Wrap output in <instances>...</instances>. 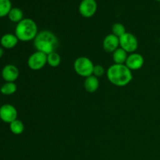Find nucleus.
Instances as JSON below:
<instances>
[{
  "instance_id": "5701e85b",
  "label": "nucleus",
  "mask_w": 160,
  "mask_h": 160,
  "mask_svg": "<svg viewBox=\"0 0 160 160\" xmlns=\"http://www.w3.org/2000/svg\"><path fill=\"white\" fill-rule=\"evenodd\" d=\"M156 1H157V2H160V0H156Z\"/></svg>"
},
{
  "instance_id": "dca6fc26",
  "label": "nucleus",
  "mask_w": 160,
  "mask_h": 160,
  "mask_svg": "<svg viewBox=\"0 0 160 160\" xmlns=\"http://www.w3.org/2000/svg\"><path fill=\"white\" fill-rule=\"evenodd\" d=\"M24 128L23 123L18 119L9 123V130L15 135H20V134H23L24 131Z\"/></svg>"
},
{
  "instance_id": "1a4fd4ad",
  "label": "nucleus",
  "mask_w": 160,
  "mask_h": 160,
  "mask_svg": "<svg viewBox=\"0 0 160 160\" xmlns=\"http://www.w3.org/2000/svg\"><path fill=\"white\" fill-rule=\"evenodd\" d=\"M145 63V59L140 53L134 52L128 55L125 65L131 70H138L142 68Z\"/></svg>"
},
{
  "instance_id": "ddd939ff",
  "label": "nucleus",
  "mask_w": 160,
  "mask_h": 160,
  "mask_svg": "<svg viewBox=\"0 0 160 160\" xmlns=\"http://www.w3.org/2000/svg\"><path fill=\"white\" fill-rule=\"evenodd\" d=\"M84 88L89 93H94L99 88V81L97 77L92 75L85 78L84 82Z\"/></svg>"
},
{
  "instance_id": "a211bd4d",
  "label": "nucleus",
  "mask_w": 160,
  "mask_h": 160,
  "mask_svg": "<svg viewBox=\"0 0 160 160\" xmlns=\"http://www.w3.org/2000/svg\"><path fill=\"white\" fill-rule=\"evenodd\" d=\"M61 56L57 52H53L47 55V64L51 67H57L61 63Z\"/></svg>"
},
{
  "instance_id": "412c9836",
  "label": "nucleus",
  "mask_w": 160,
  "mask_h": 160,
  "mask_svg": "<svg viewBox=\"0 0 160 160\" xmlns=\"http://www.w3.org/2000/svg\"><path fill=\"white\" fill-rule=\"evenodd\" d=\"M106 73V70H105L104 67L102 65H95L93 70V75L97 77V78H101Z\"/></svg>"
},
{
  "instance_id": "4468645a",
  "label": "nucleus",
  "mask_w": 160,
  "mask_h": 160,
  "mask_svg": "<svg viewBox=\"0 0 160 160\" xmlns=\"http://www.w3.org/2000/svg\"><path fill=\"white\" fill-rule=\"evenodd\" d=\"M112 57L115 64H125L128 59V53L120 47L112 52Z\"/></svg>"
},
{
  "instance_id": "6e6552de",
  "label": "nucleus",
  "mask_w": 160,
  "mask_h": 160,
  "mask_svg": "<svg viewBox=\"0 0 160 160\" xmlns=\"http://www.w3.org/2000/svg\"><path fill=\"white\" fill-rule=\"evenodd\" d=\"M98 9V4L95 0H82L78 7L80 14L83 17L90 18L96 12Z\"/></svg>"
},
{
  "instance_id": "f8f14e48",
  "label": "nucleus",
  "mask_w": 160,
  "mask_h": 160,
  "mask_svg": "<svg viewBox=\"0 0 160 160\" xmlns=\"http://www.w3.org/2000/svg\"><path fill=\"white\" fill-rule=\"evenodd\" d=\"M19 39L16 36L15 34H11V33H8V34H5L4 35L2 36L0 38V44H1L2 47L6 49H11L16 47L18 44Z\"/></svg>"
},
{
  "instance_id": "f3484780",
  "label": "nucleus",
  "mask_w": 160,
  "mask_h": 160,
  "mask_svg": "<svg viewBox=\"0 0 160 160\" xmlns=\"http://www.w3.org/2000/svg\"><path fill=\"white\" fill-rule=\"evenodd\" d=\"M17 86L15 82H5L0 88V92L4 95H12L16 93Z\"/></svg>"
},
{
  "instance_id": "4be33fe9",
  "label": "nucleus",
  "mask_w": 160,
  "mask_h": 160,
  "mask_svg": "<svg viewBox=\"0 0 160 160\" xmlns=\"http://www.w3.org/2000/svg\"><path fill=\"white\" fill-rule=\"evenodd\" d=\"M3 54H4V51H3V48L0 47V59L2 57Z\"/></svg>"
},
{
  "instance_id": "aec40b11",
  "label": "nucleus",
  "mask_w": 160,
  "mask_h": 160,
  "mask_svg": "<svg viewBox=\"0 0 160 160\" xmlns=\"http://www.w3.org/2000/svg\"><path fill=\"white\" fill-rule=\"evenodd\" d=\"M126 28L121 23H116L112 26V34L120 38L126 33Z\"/></svg>"
},
{
  "instance_id": "39448f33",
  "label": "nucleus",
  "mask_w": 160,
  "mask_h": 160,
  "mask_svg": "<svg viewBox=\"0 0 160 160\" xmlns=\"http://www.w3.org/2000/svg\"><path fill=\"white\" fill-rule=\"evenodd\" d=\"M120 39V47L128 53L136 52L138 48V40L134 34L126 32L123 35L119 38Z\"/></svg>"
},
{
  "instance_id": "f257e3e1",
  "label": "nucleus",
  "mask_w": 160,
  "mask_h": 160,
  "mask_svg": "<svg viewBox=\"0 0 160 160\" xmlns=\"http://www.w3.org/2000/svg\"><path fill=\"white\" fill-rule=\"evenodd\" d=\"M106 76L109 82L117 87H124L133 80L132 71L125 64H112L108 68Z\"/></svg>"
},
{
  "instance_id": "0eeeda50",
  "label": "nucleus",
  "mask_w": 160,
  "mask_h": 160,
  "mask_svg": "<svg viewBox=\"0 0 160 160\" xmlns=\"http://www.w3.org/2000/svg\"><path fill=\"white\" fill-rule=\"evenodd\" d=\"M18 117V112L14 106L11 104H4L0 107V120L4 123H10Z\"/></svg>"
},
{
  "instance_id": "2eb2a0df",
  "label": "nucleus",
  "mask_w": 160,
  "mask_h": 160,
  "mask_svg": "<svg viewBox=\"0 0 160 160\" xmlns=\"http://www.w3.org/2000/svg\"><path fill=\"white\" fill-rule=\"evenodd\" d=\"M8 18L12 23H18L23 20V12L21 9L18 7H12L8 14Z\"/></svg>"
},
{
  "instance_id": "7ed1b4c3",
  "label": "nucleus",
  "mask_w": 160,
  "mask_h": 160,
  "mask_svg": "<svg viewBox=\"0 0 160 160\" xmlns=\"http://www.w3.org/2000/svg\"><path fill=\"white\" fill-rule=\"evenodd\" d=\"M38 34L37 23L31 18H24L19 22L15 28V34L21 42L34 41Z\"/></svg>"
},
{
  "instance_id": "20e7f679",
  "label": "nucleus",
  "mask_w": 160,
  "mask_h": 160,
  "mask_svg": "<svg viewBox=\"0 0 160 160\" xmlns=\"http://www.w3.org/2000/svg\"><path fill=\"white\" fill-rule=\"evenodd\" d=\"M94 67L93 62L86 56H80L73 62V69L77 74L85 78L93 75Z\"/></svg>"
},
{
  "instance_id": "423d86ee",
  "label": "nucleus",
  "mask_w": 160,
  "mask_h": 160,
  "mask_svg": "<svg viewBox=\"0 0 160 160\" xmlns=\"http://www.w3.org/2000/svg\"><path fill=\"white\" fill-rule=\"evenodd\" d=\"M47 64V55L40 51H36L29 56L28 66L31 70L38 71L45 67Z\"/></svg>"
},
{
  "instance_id": "6ab92c4d",
  "label": "nucleus",
  "mask_w": 160,
  "mask_h": 160,
  "mask_svg": "<svg viewBox=\"0 0 160 160\" xmlns=\"http://www.w3.org/2000/svg\"><path fill=\"white\" fill-rule=\"evenodd\" d=\"M12 8L10 0H0V18L8 16Z\"/></svg>"
},
{
  "instance_id": "9b49d317",
  "label": "nucleus",
  "mask_w": 160,
  "mask_h": 160,
  "mask_svg": "<svg viewBox=\"0 0 160 160\" xmlns=\"http://www.w3.org/2000/svg\"><path fill=\"white\" fill-rule=\"evenodd\" d=\"M102 47L106 52L112 53L117 48H120V39L112 34H108L103 40Z\"/></svg>"
},
{
  "instance_id": "9d476101",
  "label": "nucleus",
  "mask_w": 160,
  "mask_h": 160,
  "mask_svg": "<svg viewBox=\"0 0 160 160\" xmlns=\"http://www.w3.org/2000/svg\"><path fill=\"white\" fill-rule=\"evenodd\" d=\"M2 78L6 82H15L19 78V69L13 64L6 65L2 70Z\"/></svg>"
},
{
  "instance_id": "f03ea898",
  "label": "nucleus",
  "mask_w": 160,
  "mask_h": 160,
  "mask_svg": "<svg viewBox=\"0 0 160 160\" xmlns=\"http://www.w3.org/2000/svg\"><path fill=\"white\" fill-rule=\"evenodd\" d=\"M34 46L36 51H40L48 55L53 52H56L59 46V40L56 34L51 31L44 30L37 34L34 40Z\"/></svg>"
}]
</instances>
